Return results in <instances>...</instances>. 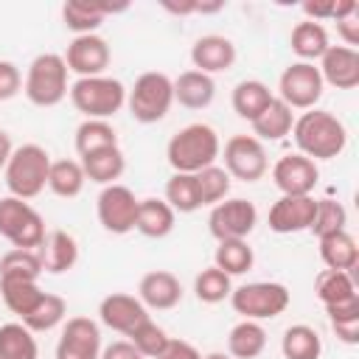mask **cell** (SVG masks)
Returning a JSON list of instances; mask_svg holds the SVG:
<instances>
[{
	"instance_id": "8992f818",
	"label": "cell",
	"mask_w": 359,
	"mask_h": 359,
	"mask_svg": "<svg viewBox=\"0 0 359 359\" xmlns=\"http://www.w3.org/2000/svg\"><path fill=\"white\" fill-rule=\"evenodd\" d=\"M25 98L34 107H56L70 93L67 87V65L59 53H39L25 73Z\"/></svg>"
},
{
	"instance_id": "7dc6e473",
	"label": "cell",
	"mask_w": 359,
	"mask_h": 359,
	"mask_svg": "<svg viewBox=\"0 0 359 359\" xmlns=\"http://www.w3.org/2000/svg\"><path fill=\"white\" fill-rule=\"evenodd\" d=\"M337 34L342 36L345 48H353L356 50V45H359V8L351 11L348 17L337 20Z\"/></svg>"
},
{
	"instance_id": "44dd1931",
	"label": "cell",
	"mask_w": 359,
	"mask_h": 359,
	"mask_svg": "<svg viewBox=\"0 0 359 359\" xmlns=\"http://www.w3.org/2000/svg\"><path fill=\"white\" fill-rule=\"evenodd\" d=\"M126 11V3H98V0H67L62 6V20L65 25L81 36V34H95V28L104 22L107 14Z\"/></svg>"
},
{
	"instance_id": "9c48e42d",
	"label": "cell",
	"mask_w": 359,
	"mask_h": 359,
	"mask_svg": "<svg viewBox=\"0 0 359 359\" xmlns=\"http://www.w3.org/2000/svg\"><path fill=\"white\" fill-rule=\"evenodd\" d=\"M323 76L311 62H292L278 79V98L289 109H314L323 98Z\"/></svg>"
},
{
	"instance_id": "8fae6325",
	"label": "cell",
	"mask_w": 359,
	"mask_h": 359,
	"mask_svg": "<svg viewBox=\"0 0 359 359\" xmlns=\"http://www.w3.org/2000/svg\"><path fill=\"white\" fill-rule=\"evenodd\" d=\"M258 222V210L250 199L233 196V199H222L219 205H213L210 216H208V227L210 236L216 241H233V238H247L255 230Z\"/></svg>"
},
{
	"instance_id": "f35d334b",
	"label": "cell",
	"mask_w": 359,
	"mask_h": 359,
	"mask_svg": "<svg viewBox=\"0 0 359 359\" xmlns=\"http://www.w3.org/2000/svg\"><path fill=\"white\" fill-rule=\"evenodd\" d=\"M0 294L8 311H14L22 320L25 314H31V309L42 300L45 292L39 289L36 280H0Z\"/></svg>"
},
{
	"instance_id": "30bf717a",
	"label": "cell",
	"mask_w": 359,
	"mask_h": 359,
	"mask_svg": "<svg viewBox=\"0 0 359 359\" xmlns=\"http://www.w3.org/2000/svg\"><path fill=\"white\" fill-rule=\"evenodd\" d=\"M137 205L140 199L126 188V185H104V191L95 199V213L98 222L107 233L112 236H126L129 230H135V219H137Z\"/></svg>"
},
{
	"instance_id": "ee69618b",
	"label": "cell",
	"mask_w": 359,
	"mask_h": 359,
	"mask_svg": "<svg viewBox=\"0 0 359 359\" xmlns=\"http://www.w3.org/2000/svg\"><path fill=\"white\" fill-rule=\"evenodd\" d=\"M345 224H348V210L342 208V202L317 199V213H314V222H311V233L317 238L339 233V230H345Z\"/></svg>"
},
{
	"instance_id": "d6a6232c",
	"label": "cell",
	"mask_w": 359,
	"mask_h": 359,
	"mask_svg": "<svg viewBox=\"0 0 359 359\" xmlns=\"http://www.w3.org/2000/svg\"><path fill=\"white\" fill-rule=\"evenodd\" d=\"M39 345L34 331L22 323H3L0 325V359H36Z\"/></svg>"
},
{
	"instance_id": "4fadbf2b",
	"label": "cell",
	"mask_w": 359,
	"mask_h": 359,
	"mask_svg": "<svg viewBox=\"0 0 359 359\" xmlns=\"http://www.w3.org/2000/svg\"><path fill=\"white\" fill-rule=\"evenodd\" d=\"M101 328L90 317H70L56 342V359H98Z\"/></svg>"
},
{
	"instance_id": "ba28073f",
	"label": "cell",
	"mask_w": 359,
	"mask_h": 359,
	"mask_svg": "<svg viewBox=\"0 0 359 359\" xmlns=\"http://www.w3.org/2000/svg\"><path fill=\"white\" fill-rule=\"evenodd\" d=\"M0 236L17 250H39L45 241V219L17 196H0Z\"/></svg>"
},
{
	"instance_id": "5b68a950",
	"label": "cell",
	"mask_w": 359,
	"mask_h": 359,
	"mask_svg": "<svg viewBox=\"0 0 359 359\" xmlns=\"http://www.w3.org/2000/svg\"><path fill=\"white\" fill-rule=\"evenodd\" d=\"M174 104V81L165 73L149 70L135 79L132 90H126V107L129 115L137 123H157L168 115Z\"/></svg>"
},
{
	"instance_id": "7bdbcfd3",
	"label": "cell",
	"mask_w": 359,
	"mask_h": 359,
	"mask_svg": "<svg viewBox=\"0 0 359 359\" xmlns=\"http://www.w3.org/2000/svg\"><path fill=\"white\" fill-rule=\"evenodd\" d=\"M196 185L202 205H219L230 194V174L222 165H208L196 174Z\"/></svg>"
},
{
	"instance_id": "4316f807",
	"label": "cell",
	"mask_w": 359,
	"mask_h": 359,
	"mask_svg": "<svg viewBox=\"0 0 359 359\" xmlns=\"http://www.w3.org/2000/svg\"><path fill=\"white\" fill-rule=\"evenodd\" d=\"M266 348V331L255 320H241L227 334V356L233 359H255Z\"/></svg>"
},
{
	"instance_id": "5bb4252c",
	"label": "cell",
	"mask_w": 359,
	"mask_h": 359,
	"mask_svg": "<svg viewBox=\"0 0 359 359\" xmlns=\"http://www.w3.org/2000/svg\"><path fill=\"white\" fill-rule=\"evenodd\" d=\"M272 180L280 191V196H309L320 180V168L314 160L297 154H283L272 165Z\"/></svg>"
},
{
	"instance_id": "d4e9b609",
	"label": "cell",
	"mask_w": 359,
	"mask_h": 359,
	"mask_svg": "<svg viewBox=\"0 0 359 359\" xmlns=\"http://www.w3.org/2000/svg\"><path fill=\"white\" fill-rule=\"evenodd\" d=\"M320 258L325 264V269H339V272H351L359 264V247L356 238L348 230L331 233L320 238Z\"/></svg>"
},
{
	"instance_id": "1f68e13d",
	"label": "cell",
	"mask_w": 359,
	"mask_h": 359,
	"mask_svg": "<svg viewBox=\"0 0 359 359\" xmlns=\"http://www.w3.org/2000/svg\"><path fill=\"white\" fill-rule=\"evenodd\" d=\"M84 168L79 160H50V171H48V188L62 196V199H73L84 191Z\"/></svg>"
},
{
	"instance_id": "b9f144b4",
	"label": "cell",
	"mask_w": 359,
	"mask_h": 359,
	"mask_svg": "<svg viewBox=\"0 0 359 359\" xmlns=\"http://www.w3.org/2000/svg\"><path fill=\"white\" fill-rule=\"evenodd\" d=\"M194 292L202 303H222L224 297H230L233 283L230 275H224L219 266H208L194 278Z\"/></svg>"
},
{
	"instance_id": "6da1fadb",
	"label": "cell",
	"mask_w": 359,
	"mask_h": 359,
	"mask_svg": "<svg viewBox=\"0 0 359 359\" xmlns=\"http://www.w3.org/2000/svg\"><path fill=\"white\" fill-rule=\"evenodd\" d=\"M292 137L303 157L309 160H334L348 146V129L345 123L331 115L328 109H306L300 118H294Z\"/></svg>"
},
{
	"instance_id": "816d5d0a",
	"label": "cell",
	"mask_w": 359,
	"mask_h": 359,
	"mask_svg": "<svg viewBox=\"0 0 359 359\" xmlns=\"http://www.w3.org/2000/svg\"><path fill=\"white\" fill-rule=\"evenodd\" d=\"M163 8H168L171 14H196V0H185V3L163 0Z\"/></svg>"
},
{
	"instance_id": "d590c367",
	"label": "cell",
	"mask_w": 359,
	"mask_h": 359,
	"mask_svg": "<svg viewBox=\"0 0 359 359\" xmlns=\"http://www.w3.org/2000/svg\"><path fill=\"white\" fill-rule=\"evenodd\" d=\"M109 146H118V135H115V126L109 121L84 118L79 123V129H76V151H79V157H87V154L109 149Z\"/></svg>"
},
{
	"instance_id": "60d3db41",
	"label": "cell",
	"mask_w": 359,
	"mask_h": 359,
	"mask_svg": "<svg viewBox=\"0 0 359 359\" xmlns=\"http://www.w3.org/2000/svg\"><path fill=\"white\" fill-rule=\"evenodd\" d=\"M129 342L137 348V353H140L143 359H157V356L168 348L171 337L165 334V328H160V325L151 323V317H149V320H143V323L129 334Z\"/></svg>"
},
{
	"instance_id": "52a82bcc",
	"label": "cell",
	"mask_w": 359,
	"mask_h": 359,
	"mask_svg": "<svg viewBox=\"0 0 359 359\" xmlns=\"http://www.w3.org/2000/svg\"><path fill=\"white\" fill-rule=\"evenodd\" d=\"M289 300H292L289 289L278 280H255V283H244L230 292L233 311L241 314L244 320H255V323L283 314Z\"/></svg>"
},
{
	"instance_id": "3957f363",
	"label": "cell",
	"mask_w": 359,
	"mask_h": 359,
	"mask_svg": "<svg viewBox=\"0 0 359 359\" xmlns=\"http://www.w3.org/2000/svg\"><path fill=\"white\" fill-rule=\"evenodd\" d=\"M48 171H50V154L36 146V143H22L11 151L3 174H6V188L17 199H34L45 191L48 185Z\"/></svg>"
},
{
	"instance_id": "11a10c76",
	"label": "cell",
	"mask_w": 359,
	"mask_h": 359,
	"mask_svg": "<svg viewBox=\"0 0 359 359\" xmlns=\"http://www.w3.org/2000/svg\"><path fill=\"white\" fill-rule=\"evenodd\" d=\"M202 359H230V356L222 353V351H213V353H208V356H202Z\"/></svg>"
},
{
	"instance_id": "f546056e",
	"label": "cell",
	"mask_w": 359,
	"mask_h": 359,
	"mask_svg": "<svg viewBox=\"0 0 359 359\" xmlns=\"http://www.w3.org/2000/svg\"><path fill=\"white\" fill-rule=\"evenodd\" d=\"M272 98H275V95L269 93V87H266L264 81H258V79H244V81L236 84L230 101H233L236 115L252 123V121L266 109V104H269Z\"/></svg>"
},
{
	"instance_id": "f907efd6",
	"label": "cell",
	"mask_w": 359,
	"mask_h": 359,
	"mask_svg": "<svg viewBox=\"0 0 359 359\" xmlns=\"http://www.w3.org/2000/svg\"><path fill=\"white\" fill-rule=\"evenodd\" d=\"M325 314H328V320L359 314V294H356V297H351V300H345V303H334V306H325Z\"/></svg>"
},
{
	"instance_id": "603a6c76",
	"label": "cell",
	"mask_w": 359,
	"mask_h": 359,
	"mask_svg": "<svg viewBox=\"0 0 359 359\" xmlns=\"http://www.w3.org/2000/svg\"><path fill=\"white\" fill-rule=\"evenodd\" d=\"M39 258H42V272H50V275H62L67 269L76 266L79 261V244L70 233L65 230H53L45 236L42 247H39Z\"/></svg>"
},
{
	"instance_id": "7a4b0ae2",
	"label": "cell",
	"mask_w": 359,
	"mask_h": 359,
	"mask_svg": "<svg viewBox=\"0 0 359 359\" xmlns=\"http://www.w3.org/2000/svg\"><path fill=\"white\" fill-rule=\"evenodd\" d=\"M222 154V143L213 126L208 123H188L182 126L165 146L168 165L174 174H199L208 165H216Z\"/></svg>"
},
{
	"instance_id": "f6af8a7d",
	"label": "cell",
	"mask_w": 359,
	"mask_h": 359,
	"mask_svg": "<svg viewBox=\"0 0 359 359\" xmlns=\"http://www.w3.org/2000/svg\"><path fill=\"white\" fill-rule=\"evenodd\" d=\"M20 90H22V76H20V67H17L14 62L0 59V101L14 98Z\"/></svg>"
},
{
	"instance_id": "8d00e7d4",
	"label": "cell",
	"mask_w": 359,
	"mask_h": 359,
	"mask_svg": "<svg viewBox=\"0 0 359 359\" xmlns=\"http://www.w3.org/2000/svg\"><path fill=\"white\" fill-rule=\"evenodd\" d=\"M165 202L174 213H194L202 208L196 174H171L165 182Z\"/></svg>"
},
{
	"instance_id": "f1b7e54d",
	"label": "cell",
	"mask_w": 359,
	"mask_h": 359,
	"mask_svg": "<svg viewBox=\"0 0 359 359\" xmlns=\"http://www.w3.org/2000/svg\"><path fill=\"white\" fill-rule=\"evenodd\" d=\"M289 45L292 50L300 56V62H317L325 50H328V31L323 28V22H311V20H303L292 28V36H289Z\"/></svg>"
},
{
	"instance_id": "9a60e30c",
	"label": "cell",
	"mask_w": 359,
	"mask_h": 359,
	"mask_svg": "<svg viewBox=\"0 0 359 359\" xmlns=\"http://www.w3.org/2000/svg\"><path fill=\"white\" fill-rule=\"evenodd\" d=\"M62 59H65L67 70H73L79 79L104 76V70L109 65V45L98 34H81V36H73V42L67 45Z\"/></svg>"
},
{
	"instance_id": "c3c4849f",
	"label": "cell",
	"mask_w": 359,
	"mask_h": 359,
	"mask_svg": "<svg viewBox=\"0 0 359 359\" xmlns=\"http://www.w3.org/2000/svg\"><path fill=\"white\" fill-rule=\"evenodd\" d=\"M98 359H143V356L137 353V348L129 339H118V342L101 348V356Z\"/></svg>"
},
{
	"instance_id": "83f0119b",
	"label": "cell",
	"mask_w": 359,
	"mask_h": 359,
	"mask_svg": "<svg viewBox=\"0 0 359 359\" xmlns=\"http://www.w3.org/2000/svg\"><path fill=\"white\" fill-rule=\"evenodd\" d=\"M292 126H294V115H292V109L275 95L269 104H266V109L252 121V137H258L261 143L264 140H280V137H286L289 132H292Z\"/></svg>"
},
{
	"instance_id": "cb8c5ba5",
	"label": "cell",
	"mask_w": 359,
	"mask_h": 359,
	"mask_svg": "<svg viewBox=\"0 0 359 359\" xmlns=\"http://www.w3.org/2000/svg\"><path fill=\"white\" fill-rule=\"evenodd\" d=\"M174 222H177V213L168 208L165 199H157V196L140 199L137 219H135V230L140 236H146V238H165L174 230Z\"/></svg>"
},
{
	"instance_id": "681fc988",
	"label": "cell",
	"mask_w": 359,
	"mask_h": 359,
	"mask_svg": "<svg viewBox=\"0 0 359 359\" xmlns=\"http://www.w3.org/2000/svg\"><path fill=\"white\" fill-rule=\"evenodd\" d=\"M157 359H202V353L191 342H185V339H171L168 348Z\"/></svg>"
},
{
	"instance_id": "2e32d148",
	"label": "cell",
	"mask_w": 359,
	"mask_h": 359,
	"mask_svg": "<svg viewBox=\"0 0 359 359\" xmlns=\"http://www.w3.org/2000/svg\"><path fill=\"white\" fill-rule=\"evenodd\" d=\"M314 213H317V199L311 194L309 196H280L269 208L266 222H269V230H275L280 236H289V233L311 230Z\"/></svg>"
},
{
	"instance_id": "4dcf8cb0",
	"label": "cell",
	"mask_w": 359,
	"mask_h": 359,
	"mask_svg": "<svg viewBox=\"0 0 359 359\" xmlns=\"http://www.w3.org/2000/svg\"><path fill=\"white\" fill-rule=\"evenodd\" d=\"M280 353L283 359H320L323 353V339L320 334L306 325V323H297V325H289L280 337Z\"/></svg>"
},
{
	"instance_id": "484cf974",
	"label": "cell",
	"mask_w": 359,
	"mask_h": 359,
	"mask_svg": "<svg viewBox=\"0 0 359 359\" xmlns=\"http://www.w3.org/2000/svg\"><path fill=\"white\" fill-rule=\"evenodd\" d=\"M79 163L84 168V177L90 182H98V185H112L115 180H121V174L126 168V157H123V151L118 146L93 151V154L81 157Z\"/></svg>"
},
{
	"instance_id": "e575fe53",
	"label": "cell",
	"mask_w": 359,
	"mask_h": 359,
	"mask_svg": "<svg viewBox=\"0 0 359 359\" xmlns=\"http://www.w3.org/2000/svg\"><path fill=\"white\" fill-rule=\"evenodd\" d=\"M255 264V252L247 244V238H233V241H219L213 252V266H219L224 275H244Z\"/></svg>"
},
{
	"instance_id": "db71d44e",
	"label": "cell",
	"mask_w": 359,
	"mask_h": 359,
	"mask_svg": "<svg viewBox=\"0 0 359 359\" xmlns=\"http://www.w3.org/2000/svg\"><path fill=\"white\" fill-rule=\"evenodd\" d=\"M224 3L216 0V3H196V14H213V11H222Z\"/></svg>"
},
{
	"instance_id": "bcb514c9",
	"label": "cell",
	"mask_w": 359,
	"mask_h": 359,
	"mask_svg": "<svg viewBox=\"0 0 359 359\" xmlns=\"http://www.w3.org/2000/svg\"><path fill=\"white\" fill-rule=\"evenodd\" d=\"M331 328H334V334H337L345 345H356V342H359V314L337 317V320H331Z\"/></svg>"
},
{
	"instance_id": "e0dca14e",
	"label": "cell",
	"mask_w": 359,
	"mask_h": 359,
	"mask_svg": "<svg viewBox=\"0 0 359 359\" xmlns=\"http://www.w3.org/2000/svg\"><path fill=\"white\" fill-rule=\"evenodd\" d=\"M98 320H101L107 328H112V331L129 337L143 320H149V309H146V306L140 303V297H135V294L112 292V294H107V297L98 303Z\"/></svg>"
},
{
	"instance_id": "ac0fdd59",
	"label": "cell",
	"mask_w": 359,
	"mask_h": 359,
	"mask_svg": "<svg viewBox=\"0 0 359 359\" xmlns=\"http://www.w3.org/2000/svg\"><path fill=\"white\" fill-rule=\"evenodd\" d=\"M320 76L323 84H331L337 90H353L359 84V50L345 45H328V50L320 56Z\"/></svg>"
},
{
	"instance_id": "d6986e66",
	"label": "cell",
	"mask_w": 359,
	"mask_h": 359,
	"mask_svg": "<svg viewBox=\"0 0 359 359\" xmlns=\"http://www.w3.org/2000/svg\"><path fill=\"white\" fill-rule=\"evenodd\" d=\"M191 62L199 73H224L236 62V45L222 34H205L191 45Z\"/></svg>"
},
{
	"instance_id": "277c9868",
	"label": "cell",
	"mask_w": 359,
	"mask_h": 359,
	"mask_svg": "<svg viewBox=\"0 0 359 359\" xmlns=\"http://www.w3.org/2000/svg\"><path fill=\"white\" fill-rule=\"evenodd\" d=\"M70 101L73 107L93 121H109L123 104H126V87L112 76H90L76 79L70 84Z\"/></svg>"
},
{
	"instance_id": "ab89813d",
	"label": "cell",
	"mask_w": 359,
	"mask_h": 359,
	"mask_svg": "<svg viewBox=\"0 0 359 359\" xmlns=\"http://www.w3.org/2000/svg\"><path fill=\"white\" fill-rule=\"evenodd\" d=\"M65 317H67V303H65L59 294L45 292L42 300L31 309V314L22 317V325H25L28 331L39 334V331H50V328H56Z\"/></svg>"
},
{
	"instance_id": "7c38bea8",
	"label": "cell",
	"mask_w": 359,
	"mask_h": 359,
	"mask_svg": "<svg viewBox=\"0 0 359 359\" xmlns=\"http://www.w3.org/2000/svg\"><path fill=\"white\" fill-rule=\"evenodd\" d=\"M266 149L252 135H233L224 143V171L241 182H255L266 174Z\"/></svg>"
},
{
	"instance_id": "7402d4cb",
	"label": "cell",
	"mask_w": 359,
	"mask_h": 359,
	"mask_svg": "<svg viewBox=\"0 0 359 359\" xmlns=\"http://www.w3.org/2000/svg\"><path fill=\"white\" fill-rule=\"evenodd\" d=\"M213 95H216V81L208 73L185 70L174 79V101H180V107L185 109H205L210 107Z\"/></svg>"
},
{
	"instance_id": "836d02e7",
	"label": "cell",
	"mask_w": 359,
	"mask_h": 359,
	"mask_svg": "<svg viewBox=\"0 0 359 359\" xmlns=\"http://www.w3.org/2000/svg\"><path fill=\"white\" fill-rule=\"evenodd\" d=\"M314 294L323 306H334V303H345L351 297H356V283L351 278V272H339V269H323L314 278Z\"/></svg>"
},
{
	"instance_id": "74e56055",
	"label": "cell",
	"mask_w": 359,
	"mask_h": 359,
	"mask_svg": "<svg viewBox=\"0 0 359 359\" xmlns=\"http://www.w3.org/2000/svg\"><path fill=\"white\" fill-rule=\"evenodd\" d=\"M42 275V258L36 250H8L0 258V280H36Z\"/></svg>"
},
{
	"instance_id": "ffe728a7",
	"label": "cell",
	"mask_w": 359,
	"mask_h": 359,
	"mask_svg": "<svg viewBox=\"0 0 359 359\" xmlns=\"http://www.w3.org/2000/svg\"><path fill=\"white\" fill-rule=\"evenodd\" d=\"M137 297L146 309H157V311H168L182 300V283L174 272L165 269H154L146 272L137 283Z\"/></svg>"
},
{
	"instance_id": "f5cc1de1",
	"label": "cell",
	"mask_w": 359,
	"mask_h": 359,
	"mask_svg": "<svg viewBox=\"0 0 359 359\" xmlns=\"http://www.w3.org/2000/svg\"><path fill=\"white\" fill-rule=\"evenodd\" d=\"M11 151H14L11 137H8V132H3V129H0V168H6V163H8Z\"/></svg>"
}]
</instances>
